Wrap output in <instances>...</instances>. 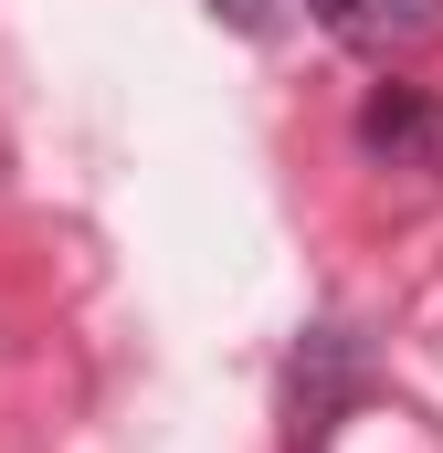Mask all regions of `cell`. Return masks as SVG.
I'll return each instance as SVG.
<instances>
[{
  "label": "cell",
  "instance_id": "1",
  "mask_svg": "<svg viewBox=\"0 0 443 453\" xmlns=\"http://www.w3.org/2000/svg\"><path fill=\"white\" fill-rule=\"evenodd\" d=\"M348 137H359L380 169H423V180H443V96H433V85H369L359 116H348Z\"/></svg>",
  "mask_w": 443,
  "mask_h": 453
},
{
  "label": "cell",
  "instance_id": "2",
  "mask_svg": "<svg viewBox=\"0 0 443 453\" xmlns=\"http://www.w3.org/2000/svg\"><path fill=\"white\" fill-rule=\"evenodd\" d=\"M307 21L338 32L348 53L391 64V53H412V42H433V32H443V0H307Z\"/></svg>",
  "mask_w": 443,
  "mask_h": 453
},
{
  "label": "cell",
  "instance_id": "3",
  "mask_svg": "<svg viewBox=\"0 0 443 453\" xmlns=\"http://www.w3.org/2000/svg\"><path fill=\"white\" fill-rule=\"evenodd\" d=\"M212 11H232L243 32H275V11H264V0H212Z\"/></svg>",
  "mask_w": 443,
  "mask_h": 453
}]
</instances>
